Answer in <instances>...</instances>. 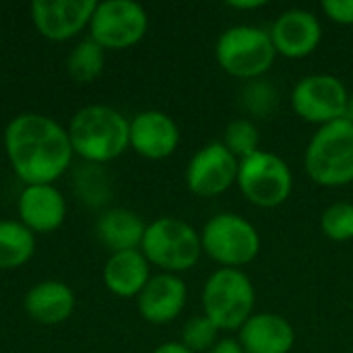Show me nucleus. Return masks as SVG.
Listing matches in <instances>:
<instances>
[{
  "mask_svg": "<svg viewBox=\"0 0 353 353\" xmlns=\"http://www.w3.org/2000/svg\"><path fill=\"white\" fill-rule=\"evenodd\" d=\"M153 353H192L188 347H184L180 341H168L163 345H159Z\"/></svg>",
  "mask_w": 353,
  "mask_h": 353,
  "instance_id": "obj_29",
  "label": "nucleus"
},
{
  "mask_svg": "<svg viewBox=\"0 0 353 353\" xmlns=\"http://www.w3.org/2000/svg\"><path fill=\"white\" fill-rule=\"evenodd\" d=\"M68 139L85 161L105 163L130 147V122L110 105H87L72 116Z\"/></svg>",
  "mask_w": 353,
  "mask_h": 353,
  "instance_id": "obj_2",
  "label": "nucleus"
},
{
  "mask_svg": "<svg viewBox=\"0 0 353 353\" xmlns=\"http://www.w3.org/2000/svg\"><path fill=\"white\" fill-rule=\"evenodd\" d=\"M180 145V128L159 110H147L130 120V147L147 159H165Z\"/></svg>",
  "mask_w": 353,
  "mask_h": 353,
  "instance_id": "obj_14",
  "label": "nucleus"
},
{
  "mask_svg": "<svg viewBox=\"0 0 353 353\" xmlns=\"http://www.w3.org/2000/svg\"><path fill=\"white\" fill-rule=\"evenodd\" d=\"M269 35L277 56L298 60L310 56L319 48L323 39V27L314 12L304 8H292L275 19Z\"/></svg>",
  "mask_w": 353,
  "mask_h": 353,
  "instance_id": "obj_13",
  "label": "nucleus"
},
{
  "mask_svg": "<svg viewBox=\"0 0 353 353\" xmlns=\"http://www.w3.org/2000/svg\"><path fill=\"white\" fill-rule=\"evenodd\" d=\"M149 29L147 10L132 0L99 2L91 21V39L103 50H126L139 43Z\"/></svg>",
  "mask_w": 353,
  "mask_h": 353,
  "instance_id": "obj_9",
  "label": "nucleus"
},
{
  "mask_svg": "<svg viewBox=\"0 0 353 353\" xmlns=\"http://www.w3.org/2000/svg\"><path fill=\"white\" fill-rule=\"evenodd\" d=\"M95 8L93 0H35L31 2V19L43 37L64 41L89 25Z\"/></svg>",
  "mask_w": 353,
  "mask_h": 353,
  "instance_id": "obj_12",
  "label": "nucleus"
},
{
  "mask_svg": "<svg viewBox=\"0 0 353 353\" xmlns=\"http://www.w3.org/2000/svg\"><path fill=\"white\" fill-rule=\"evenodd\" d=\"M267 2H263V0H246V2L238 0V2H230V6L236 8V10H256V8H261Z\"/></svg>",
  "mask_w": 353,
  "mask_h": 353,
  "instance_id": "obj_30",
  "label": "nucleus"
},
{
  "mask_svg": "<svg viewBox=\"0 0 353 353\" xmlns=\"http://www.w3.org/2000/svg\"><path fill=\"white\" fill-rule=\"evenodd\" d=\"M325 14L339 25H353V0H325Z\"/></svg>",
  "mask_w": 353,
  "mask_h": 353,
  "instance_id": "obj_27",
  "label": "nucleus"
},
{
  "mask_svg": "<svg viewBox=\"0 0 353 353\" xmlns=\"http://www.w3.org/2000/svg\"><path fill=\"white\" fill-rule=\"evenodd\" d=\"M350 93L341 79L333 74H308L300 79L292 91L294 112L310 124L327 126L343 120Z\"/></svg>",
  "mask_w": 353,
  "mask_h": 353,
  "instance_id": "obj_10",
  "label": "nucleus"
},
{
  "mask_svg": "<svg viewBox=\"0 0 353 353\" xmlns=\"http://www.w3.org/2000/svg\"><path fill=\"white\" fill-rule=\"evenodd\" d=\"M321 230L333 242L353 240V203H333L321 215Z\"/></svg>",
  "mask_w": 353,
  "mask_h": 353,
  "instance_id": "obj_25",
  "label": "nucleus"
},
{
  "mask_svg": "<svg viewBox=\"0 0 353 353\" xmlns=\"http://www.w3.org/2000/svg\"><path fill=\"white\" fill-rule=\"evenodd\" d=\"M219 341V329L211 319L205 314L192 316L184 327H182V345L188 347L192 353L211 352V347Z\"/></svg>",
  "mask_w": 353,
  "mask_h": 353,
  "instance_id": "obj_26",
  "label": "nucleus"
},
{
  "mask_svg": "<svg viewBox=\"0 0 353 353\" xmlns=\"http://www.w3.org/2000/svg\"><path fill=\"white\" fill-rule=\"evenodd\" d=\"M238 341L246 353H290L296 343V331L281 314L254 312L242 325Z\"/></svg>",
  "mask_w": 353,
  "mask_h": 353,
  "instance_id": "obj_17",
  "label": "nucleus"
},
{
  "mask_svg": "<svg viewBox=\"0 0 353 353\" xmlns=\"http://www.w3.org/2000/svg\"><path fill=\"white\" fill-rule=\"evenodd\" d=\"M215 58L230 77L252 81L271 70L277 52L269 31L254 25H234L219 35Z\"/></svg>",
  "mask_w": 353,
  "mask_h": 353,
  "instance_id": "obj_5",
  "label": "nucleus"
},
{
  "mask_svg": "<svg viewBox=\"0 0 353 353\" xmlns=\"http://www.w3.org/2000/svg\"><path fill=\"white\" fill-rule=\"evenodd\" d=\"M141 252L149 265L159 267L163 273H182L192 269L201 254V232L190 223L176 217H161L147 225Z\"/></svg>",
  "mask_w": 353,
  "mask_h": 353,
  "instance_id": "obj_6",
  "label": "nucleus"
},
{
  "mask_svg": "<svg viewBox=\"0 0 353 353\" xmlns=\"http://www.w3.org/2000/svg\"><path fill=\"white\" fill-rule=\"evenodd\" d=\"M203 252L223 269H240L261 252L259 230L236 213H217L201 230Z\"/></svg>",
  "mask_w": 353,
  "mask_h": 353,
  "instance_id": "obj_7",
  "label": "nucleus"
},
{
  "mask_svg": "<svg viewBox=\"0 0 353 353\" xmlns=\"http://www.w3.org/2000/svg\"><path fill=\"white\" fill-rule=\"evenodd\" d=\"M225 149L238 159H246L250 155H254L261 145V134H259V128L252 120L248 118H238V120H232L223 132V141Z\"/></svg>",
  "mask_w": 353,
  "mask_h": 353,
  "instance_id": "obj_24",
  "label": "nucleus"
},
{
  "mask_svg": "<svg viewBox=\"0 0 353 353\" xmlns=\"http://www.w3.org/2000/svg\"><path fill=\"white\" fill-rule=\"evenodd\" d=\"M345 120L353 124V93H350V99H347V110H345Z\"/></svg>",
  "mask_w": 353,
  "mask_h": 353,
  "instance_id": "obj_31",
  "label": "nucleus"
},
{
  "mask_svg": "<svg viewBox=\"0 0 353 353\" xmlns=\"http://www.w3.org/2000/svg\"><path fill=\"white\" fill-rule=\"evenodd\" d=\"M103 62H105L103 48L89 37L81 41L79 46H74V50L68 54L66 68H68V74L77 83H91L93 79L101 74Z\"/></svg>",
  "mask_w": 353,
  "mask_h": 353,
  "instance_id": "obj_22",
  "label": "nucleus"
},
{
  "mask_svg": "<svg viewBox=\"0 0 353 353\" xmlns=\"http://www.w3.org/2000/svg\"><path fill=\"white\" fill-rule=\"evenodd\" d=\"M4 149L14 174L27 184H52L72 161L68 130L41 114H21L6 126Z\"/></svg>",
  "mask_w": 353,
  "mask_h": 353,
  "instance_id": "obj_1",
  "label": "nucleus"
},
{
  "mask_svg": "<svg viewBox=\"0 0 353 353\" xmlns=\"http://www.w3.org/2000/svg\"><path fill=\"white\" fill-rule=\"evenodd\" d=\"M240 99H242V108L250 116H254V118H269V116H273L277 112L281 95H279V89L271 81L261 77V79L246 81Z\"/></svg>",
  "mask_w": 353,
  "mask_h": 353,
  "instance_id": "obj_23",
  "label": "nucleus"
},
{
  "mask_svg": "<svg viewBox=\"0 0 353 353\" xmlns=\"http://www.w3.org/2000/svg\"><path fill=\"white\" fill-rule=\"evenodd\" d=\"M21 223L33 234H50L64 223L66 201L52 184L25 186L17 203Z\"/></svg>",
  "mask_w": 353,
  "mask_h": 353,
  "instance_id": "obj_16",
  "label": "nucleus"
},
{
  "mask_svg": "<svg viewBox=\"0 0 353 353\" xmlns=\"http://www.w3.org/2000/svg\"><path fill=\"white\" fill-rule=\"evenodd\" d=\"M209 353H246L238 339H219Z\"/></svg>",
  "mask_w": 353,
  "mask_h": 353,
  "instance_id": "obj_28",
  "label": "nucleus"
},
{
  "mask_svg": "<svg viewBox=\"0 0 353 353\" xmlns=\"http://www.w3.org/2000/svg\"><path fill=\"white\" fill-rule=\"evenodd\" d=\"M74 310V294L62 281H41L25 296V312L41 323L56 325L66 321Z\"/></svg>",
  "mask_w": 353,
  "mask_h": 353,
  "instance_id": "obj_20",
  "label": "nucleus"
},
{
  "mask_svg": "<svg viewBox=\"0 0 353 353\" xmlns=\"http://www.w3.org/2000/svg\"><path fill=\"white\" fill-rule=\"evenodd\" d=\"M256 292L242 269L219 267L203 288V314L219 331H240L254 314Z\"/></svg>",
  "mask_w": 353,
  "mask_h": 353,
  "instance_id": "obj_4",
  "label": "nucleus"
},
{
  "mask_svg": "<svg viewBox=\"0 0 353 353\" xmlns=\"http://www.w3.org/2000/svg\"><path fill=\"white\" fill-rule=\"evenodd\" d=\"M145 221L128 209H110L99 215L95 232L99 242L112 252L139 250L145 238Z\"/></svg>",
  "mask_w": 353,
  "mask_h": 353,
  "instance_id": "obj_19",
  "label": "nucleus"
},
{
  "mask_svg": "<svg viewBox=\"0 0 353 353\" xmlns=\"http://www.w3.org/2000/svg\"><path fill=\"white\" fill-rule=\"evenodd\" d=\"M304 165L310 180L325 188L353 182V124L343 120L321 126L310 139Z\"/></svg>",
  "mask_w": 353,
  "mask_h": 353,
  "instance_id": "obj_3",
  "label": "nucleus"
},
{
  "mask_svg": "<svg viewBox=\"0 0 353 353\" xmlns=\"http://www.w3.org/2000/svg\"><path fill=\"white\" fill-rule=\"evenodd\" d=\"M151 279V265L141 250L116 252L103 267L105 288L118 298H139Z\"/></svg>",
  "mask_w": 353,
  "mask_h": 353,
  "instance_id": "obj_18",
  "label": "nucleus"
},
{
  "mask_svg": "<svg viewBox=\"0 0 353 353\" xmlns=\"http://www.w3.org/2000/svg\"><path fill=\"white\" fill-rule=\"evenodd\" d=\"M238 168L240 161L221 141L209 143L192 155L186 168V186L201 199H215L238 182Z\"/></svg>",
  "mask_w": 353,
  "mask_h": 353,
  "instance_id": "obj_11",
  "label": "nucleus"
},
{
  "mask_svg": "<svg viewBox=\"0 0 353 353\" xmlns=\"http://www.w3.org/2000/svg\"><path fill=\"white\" fill-rule=\"evenodd\" d=\"M186 283L174 273H159L149 279L137 298L139 312L147 323L165 325L180 316L186 306Z\"/></svg>",
  "mask_w": 353,
  "mask_h": 353,
  "instance_id": "obj_15",
  "label": "nucleus"
},
{
  "mask_svg": "<svg viewBox=\"0 0 353 353\" xmlns=\"http://www.w3.org/2000/svg\"><path fill=\"white\" fill-rule=\"evenodd\" d=\"M35 252V236L21 221H0V269L23 267Z\"/></svg>",
  "mask_w": 353,
  "mask_h": 353,
  "instance_id": "obj_21",
  "label": "nucleus"
},
{
  "mask_svg": "<svg viewBox=\"0 0 353 353\" xmlns=\"http://www.w3.org/2000/svg\"><path fill=\"white\" fill-rule=\"evenodd\" d=\"M236 184L244 199L254 207L275 209L292 196L294 174L279 155L256 151L240 161Z\"/></svg>",
  "mask_w": 353,
  "mask_h": 353,
  "instance_id": "obj_8",
  "label": "nucleus"
}]
</instances>
